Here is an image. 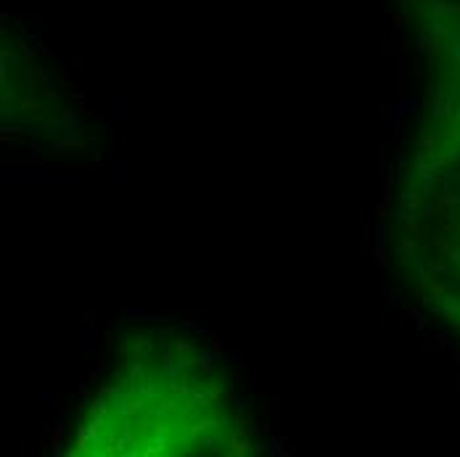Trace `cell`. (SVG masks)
I'll use <instances>...</instances> for the list:
<instances>
[{
	"label": "cell",
	"mask_w": 460,
	"mask_h": 457,
	"mask_svg": "<svg viewBox=\"0 0 460 457\" xmlns=\"http://www.w3.org/2000/svg\"><path fill=\"white\" fill-rule=\"evenodd\" d=\"M405 262L421 301L460 336V90L436 96L418 127L405 172Z\"/></svg>",
	"instance_id": "obj_1"
},
{
	"label": "cell",
	"mask_w": 460,
	"mask_h": 457,
	"mask_svg": "<svg viewBox=\"0 0 460 457\" xmlns=\"http://www.w3.org/2000/svg\"><path fill=\"white\" fill-rule=\"evenodd\" d=\"M156 386V396L146 399L127 381H111L103 399L93 404V420L87 433L117 431L101 447V454H141L146 431L159 428V452H206L212 447V431L227 426V404L220 399L209 378V368L201 359L186 354L159 351V359H148Z\"/></svg>",
	"instance_id": "obj_2"
}]
</instances>
